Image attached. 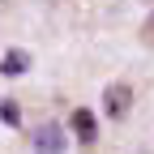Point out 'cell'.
<instances>
[{"label":"cell","instance_id":"1","mask_svg":"<svg viewBox=\"0 0 154 154\" xmlns=\"http://www.w3.org/2000/svg\"><path fill=\"white\" fill-rule=\"evenodd\" d=\"M128 107H133V86H128V82H111V86L103 90V111L111 116V120H124Z\"/></svg>","mask_w":154,"mask_h":154},{"label":"cell","instance_id":"2","mask_svg":"<svg viewBox=\"0 0 154 154\" xmlns=\"http://www.w3.org/2000/svg\"><path fill=\"white\" fill-rule=\"evenodd\" d=\"M69 124H73V133H77V141H82V146H94V137H99V124H94V111L77 107V111L69 116Z\"/></svg>","mask_w":154,"mask_h":154},{"label":"cell","instance_id":"3","mask_svg":"<svg viewBox=\"0 0 154 154\" xmlns=\"http://www.w3.org/2000/svg\"><path fill=\"white\" fill-rule=\"evenodd\" d=\"M34 150L38 154H60L64 150V133H60V124H43L34 133Z\"/></svg>","mask_w":154,"mask_h":154},{"label":"cell","instance_id":"4","mask_svg":"<svg viewBox=\"0 0 154 154\" xmlns=\"http://www.w3.org/2000/svg\"><path fill=\"white\" fill-rule=\"evenodd\" d=\"M26 69H30V51L26 47H9L5 60H0V73H5V77H22Z\"/></svg>","mask_w":154,"mask_h":154},{"label":"cell","instance_id":"5","mask_svg":"<svg viewBox=\"0 0 154 154\" xmlns=\"http://www.w3.org/2000/svg\"><path fill=\"white\" fill-rule=\"evenodd\" d=\"M0 120H5V124H17V120H22L17 103H0Z\"/></svg>","mask_w":154,"mask_h":154},{"label":"cell","instance_id":"6","mask_svg":"<svg viewBox=\"0 0 154 154\" xmlns=\"http://www.w3.org/2000/svg\"><path fill=\"white\" fill-rule=\"evenodd\" d=\"M146 30H150V34H154V17H150V26H146Z\"/></svg>","mask_w":154,"mask_h":154}]
</instances>
